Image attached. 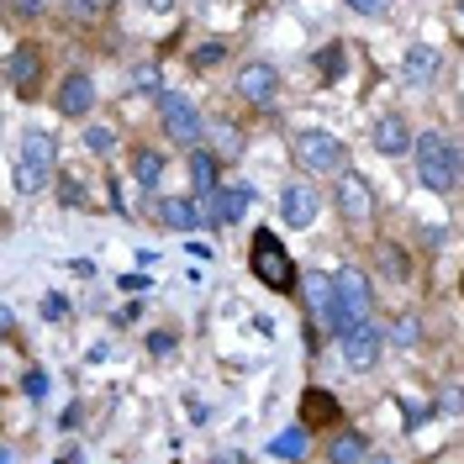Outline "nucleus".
<instances>
[{"mask_svg": "<svg viewBox=\"0 0 464 464\" xmlns=\"http://www.w3.org/2000/svg\"><path fill=\"white\" fill-rule=\"evenodd\" d=\"M248 264H254V275H259L269 290H290L295 285V264H290V254L280 248V237L269 227L254 232V254H248Z\"/></svg>", "mask_w": 464, "mask_h": 464, "instance_id": "nucleus-5", "label": "nucleus"}, {"mask_svg": "<svg viewBox=\"0 0 464 464\" xmlns=\"http://www.w3.org/2000/svg\"><path fill=\"white\" fill-rule=\"evenodd\" d=\"M190 179H196L201 196H211V190L222 185V159H217V153H201V148H190Z\"/></svg>", "mask_w": 464, "mask_h": 464, "instance_id": "nucleus-21", "label": "nucleus"}, {"mask_svg": "<svg viewBox=\"0 0 464 464\" xmlns=\"http://www.w3.org/2000/svg\"><path fill=\"white\" fill-rule=\"evenodd\" d=\"M459 16H464V0H459Z\"/></svg>", "mask_w": 464, "mask_h": 464, "instance_id": "nucleus-38", "label": "nucleus"}, {"mask_svg": "<svg viewBox=\"0 0 464 464\" xmlns=\"http://www.w3.org/2000/svg\"><path fill=\"white\" fill-rule=\"evenodd\" d=\"M132 179L153 196V190L164 185V153H159V148H138V153H132Z\"/></svg>", "mask_w": 464, "mask_h": 464, "instance_id": "nucleus-20", "label": "nucleus"}, {"mask_svg": "<svg viewBox=\"0 0 464 464\" xmlns=\"http://www.w3.org/2000/svg\"><path fill=\"white\" fill-rule=\"evenodd\" d=\"M338 417H343L338 396H327V391H306V396H301V422H306V428H333Z\"/></svg>", "mask_w": 464, "mask_h": 464, "instance_id": "nucleus-17", "label": "nucleus"}, {"mask_svg": "<svg viewBox=\"0 0 464 464\" xmlns=\"http://www.w3.org/2000/svg\"><path fill=\"white\" fill-rule=\"evenodd\" d=\"M5 85L16 90L22 101L37 95V85H43V48L37 43H16L11 48V58H5Z\"/></svg>", "mask_w": 464, "mask_h": 464, "instance_id": "nucleus-7", "label": "nucleus"}, {"mask_svg": "<svg viewBox=\"0 0 464 464\" xmlns=\"http://www.w3.org/2000/svg\"><path fill=\"white\" fill-rule=\"evenodd\" d=\"M327 459L333 464H364L370 459V443H364V433L343 428V433H333V443H327Z\"/></svg>", "mask_w": 464, "mask_h": 464, "instance_id": "nucleus-18", "label": "nucleus"}, {"mask_svg": "<svg viewBox=\"0 0 464 464\" xmlns=\"http://www.w3.org/2000/svg\"><path fill=\"white\" fill-rule=\"evenodd\" d=\"M43 5H48V0H11V11H22V16H37Z\"/></svg>", "mask_w": 464, "mask_h": 464, "instance_id": "nucleus-33", "label": "nucleus"}, {"mask_svg": "<svg viewBox=\"0 0 464 464\" xmlns=\"http://www.w3.org/2000/svg\"><path fill=\"white\" fill-rule=\"evenodd\" d=\"M153 217L169 232H196L201 222H211V217H206V201H185V196H164V201L153 206Z\"/></svg>", "mask_w": 464, "mask_h": 464, "instance_id": "nucleus-11", "label": "nucleus"}, {"mask_svg": "<svg viewBox=\"0 0 464 464\" xmlns=\"http://www.w3.org/2000/svg\"><path fill=\"white\" fill-rule=\"evenodd\" d=\"M143 11H174V0H138Z\"/></svg>", "mask_w": 464, "mask_h": 464, "instance_id": "nucleus-36", "label": "nucleus"}, {"mask_svg": "<svg viewBox=\"0 0 464 464\" xmlns=\"http://www.w3.org/2000/svg\"><path fill=\"white\" fill-rule=\"evenodd\" d=\"M58 190H63V206H80V201H85V185H80V179H63Z\"/></svg>", "mask_w": 464, "mask_h": 464, "instance_id": "nucleus-30", "label": "nucleus"}, {"mask_svg": "<svg viewBox=\"0 0 464 464\" xmlns=\"http://www.w3.org/2000/svg\"><path fill=\"white\" fill-rule=\"evenodd\" d=\"M380 343H385V338H380V327H370V322H364V327H353V333L343 338V359H348V370H375Z\"/></svg>", "mask_w": 464, "mask_h": 464, "instance_id": "nucleus-15", "label": "nucleus"}, {"mask_svg": "<svg viewBox=\"0 0 464 464\" xmlns=\"http://www.w3.org/2000/svg\"><path fill=\"white\" fill-rule=\"evenodd\" d=\"M364 464H391V459H385V454H370V459H364Z\"/></svg>", "mask_w": 464, "mask_h": 464, "instance_id": "nucleus-37", "label": "nucleus"}, {"mask_svg": "<svg viewBox=\"0 0 464 464\" xmlns=\"http://www.w3.org/2000/svg\"><path fill=\"white\" fill-rule=\"evenodd\" d=\"M317 190L312 185H285L280 190V217H285L290 227H312L317 222Z\"/></svg>", "mask_w": 464, "mask_h": 464, "instance_id": "nucleus-14", "label": "nucleus"}, {"mask_svg": "<svg viewBox=\"0 0 464 464\" xmlns=\"http://www.w3.org/2000/svg\"><path fill=\"white\" fill-rule=\"evenodd\" d=\"M22 391H27L32 401H43V396H48V375H43V370H32V375H27V385H22Z\"/></svg>", "mask_w": 464, "mask_h": 464, "instance_id": "nucleus-29", "label": "nucleus"}, {"mask_svg": "<svg viewBox=\"0 0 464 464\" xmlns=\"http://www.w3.org/2000/svg\"><path fill=\"white\" fill-rule=\"evenodd\" d=\"M370 143L380 148V153H391V159H401V153H411V127H406L401 116H380L375 121V132H370Z\"/></svg>", "mask_w": 464, "mask_h": 464, "instance_id": "nucleus-16", "label": "nucleus"}, {"mask_svg": "<svg viewBox=\"0 0 464 464\" xmlns=\"http://www.w3.org/2000/svg\"><path fill=\"white\" fill-rule=\"evenodd\" d=\"M370 275H359V269H338V301H333V322H327V333H338L348 338L353 327H364L370 322Z\"/></svg>", "mask_w": 464, "mask_h": 464, "instance_id": "nucleus-3", "label": "nucleus"}, {"mask_svg": "<svg viewBox=\"0 0 464 464\" xmlns=\"http://www.w3.org/2000/svg\"><path fill=\"white\" fill-rule=\"evenodd\" d=\"M222 58H227V43H222V37H206L201 48L190 53V69H217Z\"/></svg>", "mask_w": 464, "mask_h": 464, "instance_id": "nucleus-23", "label": "nucleus"}, {"mask_svg": "<svg viewBox=\"0 0 464 464\" xmlns=\"http://www.w3.org/2000/svg\"><path fill=\"white\" fill-rule=\"evenodd\" d=\"M275 90H280L275 63H243V69H237V95H243L248 106H269V101H275Z\"/></svg>", "mask_w": 464, "mask_h": 464, "instance_id": "nucleus-10", "label": "nucleus"}, {"mask_svg": "<svg viewBox=\"0 0 464 464\" xmlns=\"http://www.w3.org/2000/svg\"><path fill=\"white\" fill-rule=\"evenodd\" d=\"M106 5H111V0H74V11H90V16H95V11H106Z\"/></svg>", "mask_w": 464, "mask_h": 464, "instance_id": "nucleus-35", "label": "nucleus"}, {"mask_svg": "<svg viewBox=\"0 0 464 464\" xmlns=\"http://www.w3.org/2000/svg\"><path fill=\"white\" fill-rule=\"evenodd\" d=\"M391 338H396V343H417V338H422V327H417V317H396V327H391Z\"/></svg>", "mask_w": 464, "mask_h": 464, "instance_id": "nucleus-25", "label": "nucleus"}, {"mask_svg": "<svg viewBox=\"0 0 464 464\" xmlns=\"http://www.w3.org/2000/svg\"><path fill=\"white\" fill-rule=\"evenodd\" d=\"M275 454H280V459H301V454H306V422H295L290 433L275 438Z\"/></svg>", "mask_w": 464, "mask_h": 464, "instance_id": "nucleus-22", "label": "nucleus"}, {"mask_svg": "<svg viewBox=\"0 0 464 464\" xmlns=\"http://www.w3.org/2000/svg\"><path fill=\"white\" fill-rule=\"evenodd\" d=\"M348 5H353L359 16H385V5H391V0H348Z\"/></svg>", "mask_w": 464, "mask_h": 464, "instance_id": "nucleus-31", "label": "nucleus"}, {"mask_svg": "<svg viewBox=\"0 0 464 464\" xmlns=\"http://www.w3.org/2000/svg\"><path fill=\"white\" fill-rule=\"evenodd\" d=\"M53 164H58L53 132H43V127L22 132V148H16V190H27V196L48 190L53 185Z\"/></svg>", "mask_w": 464, "mask_h": 464, "instance_id": "nucleus-2", "label": "nucleus"}, {"mask_svg": "<svg viewBox=\"0 0 464 464\" xmlns=\"http://www.w3.org/2000/svg\"><path fill=\"white\" fill-rule=\"evenodd\" d=\"M301 290H306L312 317L327 327V322H333V301H338V275H322V269H312V275H301Z\"/></svg>", "mask_w": 464, "mask_h": 464, "instance_id": "nucleus-13", "label": "nucleus"}, {"mask_svg": "<svg viewBox=\"0 0 464 464\" xmlns=\"http://www.w3.org/2000/svg\"><path fill=\"white\" fill-rule=\"evenodd\" d=\"M159 111H164V132H169L174 143L196 148V138L206 132V121H201V111L190 106V95H179V90H169V95L159 101Z\"/></svg>", "mask_w": 464, "mask_h": 464, "instance_id": "nucleus-6", "label": "nucleus"}, {"mask_svg": "<svg viewBox=\"0 0 464 464\" xmlns=\"http://www.w3.org/2000/svg\"><path fill=\"white\" fill-rule=\"evenodd\" d=\"M169 348H174V338H169V333H153V338H148V353H159V359H164Z\"/></svg>", "mask_w": 464, "mask_h": 464, "instance_id": "nucleus-32", "label": "nucleus"}, {"mask_svg": "<svg viewBox=\"0 0 464 464\" xmlns=\"http://www.w3.org/2000/svg\"><path fill=\"white\" fill-rule=\"evenodd\" d=\"M53 106L63 116H90V106H95V80H90V74H80V69H74V74H63Z\"/></svg>", "mask_w": 464, "mask_h": 464, "instance_id": "nucleus-12", "label": "nucleus"}, {"mask_svg": "<svg viewBox=\"0 0 464 464\" xmlns=\"http://www.w3.org/2000/svg\"><path fill=\"white\" fill-rule=\"evenodd\" d=\"M411 153H417V179H422L428 190H438V196H449V190L459 185L464 159H459V148L449 143L443 132H422V138L411 143Z\"/></svg>", "mask_w": 464, "mask_h": 464, "instance_id": "nucleus-1", "label": "nucleus"}, {"mask_svg": "<svg viewBox=\"0 0 464 464\" xmlns=\"http://www.w3.org/2000/svg\"><path fill=\"white\" fill-rule=\"evenodd\" d=\"M317 69H322V74H343V48L333 43V48H327V53L317 58Z\"/></svg>", "mask_w": 464, "mask_h": 464, "instance_id": "nucleus-27", "label": "nucleus"}, {"mask_svg": "<svg viewBox=\"0 0 464 464\" xmlns=\"http://www.w3.org/2000/svg\"><path fill=\"white\" fill-rule=\"evenodd\" d=\"M290 159L301 164L306 174H343V143L333 138V132H322V127H306V132H295V143H290Z\"/></svg>", "mask_w": 464, "mask_h": 464, "instance_id": "nucleus-4", "label": "nucleus"}, {"mask_svg": "<svg viewBox=\"0 0 464 464\" xmlns=\"http://www.w3.org/2000/svg\"><path fill=\"white\" fill-rule=\"evenodd\" d=\"M333 196H338V211H343L348 222H370V217H375V190H370L364 174L343 169L338 174V185H333Z\"/></svg>", "mask_w": 464, "mask_h": 464, "instance_id": "nucleus-8", "label": "nucleus"}, {"mask_svg": "<svg viewBox=\"0 0 464 464\" xmlns=\"http://www.w3.org/2000/svg\"><path fill=\"white\" fill-rule=\"evenodd\" d=\"M132 85L143 90V95H159L164 80H159V69H153V63H143V69H132Z\"/></svg>", "mask_w": 464, "mask_h": 464, "instance_id": "nucleus-24", "label": "nucleus"}, {"mask_svg": "<svg viewBox=\"0 0 464 464\" xmlns=\"http://www.w3.org/2000/svg\"><path fill=\"white\" fill-rule=\"evenodd\" d=\"M43 317H63V295H48V301H43Z\"/></svg>", "mask_w": 464, "mask_h": 464, "instance_id": "nucleus-34", "label": "nucleus"}, {"mask_svg": "<svg viewBox=\"0 0 464 464\" xmlns=\"http://www.w3.org/2000/svg\"><path fill=\"white\" fill-rule=\"evenodd\" d=\"M248 206H254V185H217V190L206 196V217L227 227L237 217H248Z\"/></svg>", "mask_w": 464, "mask_h": 464, "instance_id": "nucleus-9", "label": "nucleus"}, {"mask_svg": "<svg viewBox=\"0 0 464 464\" xmlns=\"http://www.w3.org/2000/svg\"><path fill=\"white\" fill-rule=\"evenodd\" d=\"M401 74L411 80V85H428V80L438 74V53L428 48V43H411L406 58H401Z\"/></svg>", "mask_w": 464, "mask_h": 464, "instance_id": "nucleus-19", "label": "nucleus"}, {"mask_svg": "<svg viewBox=\"0 0 464 464\" xmlns=\"http://www.w3.org/2000/svg\"><path fill=\"white\" fill-rule=\"evenodd\" d=\"M438 406H443L449 417H459V411H464V391H459V385H443V396H438Z\"/></svg>", "mask_w": 464, "mask_h": 464, "instance_id": "nucleus-26", "label": "nucleus"}, {"mask_svg": "<svg viewBox=\"0 0 464 464\" xmlns=\"http://www.w3.org/2000/svg\"><path fill=\"white\" fill-rule=\"evenodd\" d=\"M111 127H101V121H95V127H90V148H95V153H111Z\"/></svg>", "mask_w": 464, "mask_h": 464, "instance_id": "nucleus-28", "label": "nucleus"}]
</instances>
